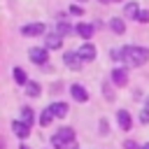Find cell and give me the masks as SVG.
Listing matches in <instances>:
<instances>
[{"label":"cell","instance_id":"obj_1","mask_svg":"<svg viewBox=\"0 0 149 149\" xmlns=\"http://www.w3.org/2000/svg\"><path fill=\"white\" fill-rule=\"evenodd\" d=\"M123 61L128 63V65H142V63H147L149 61V49H144V47H123Z\"/></svg>","mask_w":149,"mask_h":149},{"label":"cell","instance_id":"obj_2","mask_svg":"<svg viewBox=\"0 0 149 149\" xmlns=\"http://www.w3.org/2000/svg\"><path fill=\"white\" fill-rule=\"evenodd\" d=\"M51 144H54L56 149H72V147H74V130H72V128H61V130H56L54 137H51Z\"/></svg>","mask_w":149,"mask_h":149},{"label":"cell","instance_id":"obj_3","mask_svg":"<svg viewBox=\"0 0 149 149\" xmlns=\"http://www.w3.org/2000/svg\"><path fill=\"white\" fill-rule=\"evenodd\" d=\"M28 56H30L33 63H42V65H47V47H33V49L28 51Z\"/></svg>","mask_w":149,"mask_h":149},{"label":"cell","instance_id":"obj_4","mask_svg":"<svg viewBox=\"0 0 149 149\" xmlns=\"http://www.w3.org/2000/svg\"><path fill=\"white\" fill-rule=\"evenodd\" d=\"M63 61H65V65H68V68H72V70H79V68H81V56H79V54H74V51H65Z\"/></svg>","mask_w":149,"mask_h":149},{"label":"cell","instance_id":"obj_5","mask_svg":"<svg viewBox=\"0 0 149 149\" xmlns=\"http://www.w3.org/2000/svg\"><path fill=\"white\" fill-rule=\"evenodd\" d=\"M70 93H72V98H74L77 102H86V100H88V93H86V88H84L81 84H72V86H70Z\"/></svg>","mask_w":149,"mask_h":149},{"label":"cell","instance_id":"obj_6","mask_svg":"<svg viewBox=\"0 0 149 149\" xmlns=\"http://www.w3.org/2000/svg\"><path fill=\"white\" fill-rule=\"evenodd\" d=\"M21 33H23L26 37L42 35V33H44V23H28V26H23V28H21Z\"/></svg>","mask_w":149,"mask_h":149},{"label":"cell","instance_id":"obj_7","mask_svg":"<svg viewBox=\"0 0 149 149\" xmlns=\"http://www.w3.org/2000/svg\"><path fill=\"white\" fill-rule=\"evenodd\" d=\"M79 56H81V61H93L95 58V47L93 44H88V42H84L81 47H79V51H77Z\"/></svg>","mask_w":149,"mask_h":149},{"label":"cell","instance_id":"obj_8","mask_svg":"<svg viewBox=\"0 0 149 149\" xmlns=\"http://www.w3.org/2000/svg\"><path fill=\"white\" fill-rule=\"evenodd\" d=\"M12 130H14V133H16L21 140L30 135V126H28L26 121H14V123H12Z\"/></svg>","mask_w":149,"mask_h":149},{"label":"cell","instance_id":"obj_9","mask_svg":"<svg viewBox=\"0 0 149 149\" xmlns=\"http://www.w3.org/2000/svg\"><path fill=\"white\" fill-rule=\"evenodd\" d=\"M112 79H114V84L123 86V84L128 81V72H126V68H114V70H112Z\"/></svg>","mask_w":149,"mask_h":149},{"label":"cell","instance_id":"obj_10","mask_svg":"<svg viewBox=\"0 0 149 149\" xmlns=\"http://www.w3.org/2000/svg\"><path fill=\"white\" fill-rule=\"evenodd\" d=\"M61 44H63V37H61L58 33H49V35H47V44H44L47 49H58Z\"/></svg>","mask_w":149,"mask_h":149},{"label":"cell","instance_id":"obj_11","mask_svg":"<svg viewBox=\"0 0 149 149\" xmlns=\"http://www.w3.org/2000/svg\"><path fill=\"white\" fill-rule=\"evenodd\" d=\"M116 119H119V126H121L123 130H128V128H130V114H128L126 109H121V112L116 114Z\"/></svg>","mask_w":149,"mask_h":149},{"label":"cell","instance_id":"obj_12","mask_svg":"<svg viewBox=\"0 0 149 149\" xmlns=\"http://www.w3.org/2000/svg\"><path fill=\"white\" fill-rule=\"evenodd\" d=\"M123 14H126L128 19H137V14H140V7H137L135 2H128V5L123 7Z\"/></svg>","mask_w":149,"mask_h":149},{"label":"cell","instance_id":"obj_13","mask_svg":"<svg viewBox=\"0 0 149 149\" xmlns=\"http://www.w3.org/2000/svg\"><path fill=\"white\" fill-rule=\"evenodd\" d=\"M77 33H79L84 40H88V37L93 35V26H88V23H77Z\"/></svg>","mask_w":149,"mask_h":149},{"label":"cell","instance_id":"obj_14","mask_svg":"<svg viewBox=\"0 0 149 149\" xmlns=\"http://www.w3.org/2000/svg\"><path fill=\"white\" fill-rule=\"evenodd\" d=\"M49 109L54 112V116H65V114H68V105H65V102H54Z\"/></svg>","mask_w":149,"mask_h":149},{"label":"cell","instance_id":"obj_15","mask_svg":"<svg viewBox=\"0 0 149 149\" xmlns=\"http://www.w3.org/2000/svg\"><path fill=\"white\" fill-rule=\"evenodd\" d=\"M40 91H42V88H40V84H37V81H28V84H26V93H28L30 98L40 95Z\"/></svg>","mask_w":149,"mask_h":149},{"label":"cell","instance_id":"obj_16","mask_svg":"<svg viewBox=\"0 0 149 149\" xmlns=\"http://www.w3.org/2000/svg\"><path fill=\"white\" fill-rule=\"evenodd\" d=\"M109 28H112V30H114L116 35H123V30H126V26H123V21H121V19H112Z\"/></svg>","mask_w":149,"mask_h":149},{"label":"cell","instance_id":"obj_17","mask_svg":"<svg viewBox=\"0 0 149 149\" xmlns=\"http://www.w3.org/2000/svg\"><path fill=\"white\" fill-rule=\"evenodd\" d=\"M21 116H23V121H26L28 126H33V123H35V114H33V109H30V107H23V109H21Z\"/></svg>","mask_w":149,"mask_h":149},{"label":"cell","instance_id":"obj_18","mask_svg":"<svg viewBox=\"0 0 149 149\" xmlns=\"http://www.w3.org/2000/svg\"><path fill=\"white\" fill-rule=\"evenodd\" d=\"M51 121H54V112H51V109H44V112L40 114V123H42V126H49Z\"/></svg>","mask_w":149,"mask_h":149},{"label":"cell","instance_id":"obj_19","mask_svg":"<svg viewBox=\"0 0 149 149\" xmlns=\"http://www.w3.org/2000/svg\"><path fill=\"white\" fill-rule=\"evenodd\" d=\"M14 79H16V84H28V79H26V72L21 70V68H14Z\"/></svg>","mask_w":149,"mask_h":149},{"label":"cell","instance_id":"obj_20","mask_svg":"<svg viewBox=\"0 0 149 149\" xmlns=\"http://www.w3.org/2000/svg\"><path fill=\"white\" fill-rule=\"evenodd\" d=\"M137 21H142V23H149V9H140V14H137Z\"/></svg>","mask_w":149,"mask_h":149},{"label":"cell","instance_id":"obj_21","mask_svg":"<svg viewBox=\"0 0 149 149\" xmlns=\"http://www.w3.org/2000/svg\"><path fill=\"white\" fill-rule=\"evenodd\" d=\"M68 33H72V28H70L68 23H61V26H58V35H68Z\"/></svg>","mask_w":149,"mask_h":149},{"label":"cell","instance_id":"obj_22","mask_svg":"<svg viewBox=\"0 0 149 149\" xmlns=\"http://www.w3.org/2000/svg\"><path fill=\"white\" fill-rule=\"evenodd\" d=\"M70 14H74V16H81V14H84V9H81L79 5H72V7H70Z\"/></svg>","mask_w":149,"mask_h":149},{"label":"cell","instance_id":"obj_23","mask_svg":"<svg viewBox=\"0 0 149 149\" xmlns=\"http://www.w3.org/2000/svg\"><path fill=\"white\" fill-rule=\"evenodd\" d=\"M140 121H142V123H149V107L140 112Z\"/></svg>","mask_w":149,"mask_h":149},{"label":"cell","instance_id":"obj_24","mask_svg":"<svg viewBox=\"0 0 149 149\" xmlns=\"http://www.w3.org/2000/svg\"><path fill=\"white\" fill-rule=\"evenodd\" d=\"M123 147H126V149H137V144H135V142H133V140H128V142H126V144H123Z\"/></svg>","mask_w":149,"mask_h":149},{"label":"cell","instance_id":"obj_25","mask_svg":"<svg viewBox=\"0 0 149 149\" xmlns=\"http://www.w3.org/2000/svg\"><path fill=\"white\" fill-rule=\"evenodd\" d=\"M142 149H149V142H147V144H144V147H142Z\"/></svg>","mask_w":149,"mask_h":149},{"label":"cell","instance_id":"obj_26","mask_svg":"<svg viewBox=\"0 0 149 149\" xmlns=\"http://www.w3.org/2000/svg\"><path fill=\"white\" fill-rule=\"evenodd\" d=\"M21 149H28V147H26V144H23V147H21Z\"/></svg>","mask_w":149,"mask_h":149},{"label":"cell","instance_id":"obj_27","mask_svg":"<svg viewBox=\"0 0 149 149\" xmlns=\"http://www.w3.org/2000/svg\"><path fill=\"white\" fill-rule=\"evenodd\" d=\"M147 107H149V100H147Z\"/></svg>","mask_w":149,"mask_h":149},{"label":"cell","instance_id":"obj_28","mask_svg":"<svg viewBox=\"0 0 149 149\" xmlns=\"http://www.w3.org/2000/svg\"><path fill=\"white\" fill-rule=\"evenodd\" d=\"M112 2H119V0H112Z\"/></svg>","mask_w":149,"mask_h":149}]
</instances>
